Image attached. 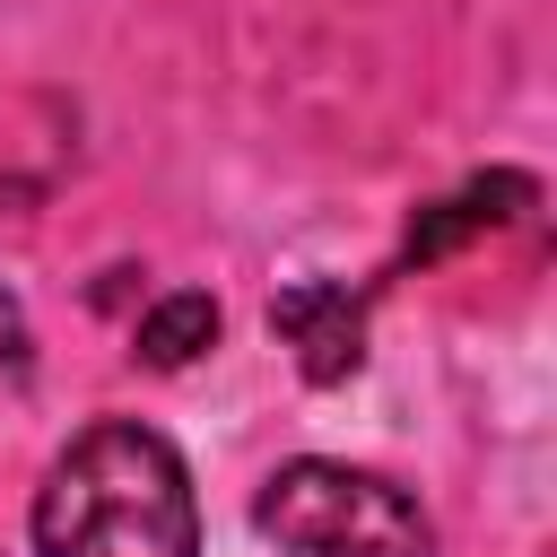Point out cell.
<instances>
[{"mask_svg":"<svg viewBox=\"0 0 557 557\" xmlns=\"http://www.w3.org/2000/svg\"><path fill=\"white\" fill-rule=\"evenodd\" d=\"M270 331L296 348L305 383H348L366 366V296L339 278H296L270 296Z\"/></svg>","mask_w":557,"mask_h":557,"instance_id":"cell-3","label":"cell"},{"mask_svg":"<svg viewBox=\"0 0 557 557\" xmlns=\"http://www.w3.org/2000/svg\"><path fill=\"white\" fill-rule=\"evenodd\" d=\"M261 540H278L287 557H426L435 522L418 513L409 487H392L383 470L357 461H278L252 496Z\"/></svg>","mask_w":557,"mask_h":557,"instance_id":"cell-2","label":"cell"},{"mask_svg":"<svg viewBox=\"0 0 557 557\" xmlns=\"http://www.w3.org/2000/svg\"><path fill=\"white\" fill-rule=\"evenodd\" d=\"M209 339H218V305H209L200 287H183V296H165V305L139 313V366H157V374L191 366Z\"/></svg>","mask_w":557,"mask_h":557,"instance_id":"cell-5","label":"cell"},{"mask_svg":"<svg viewBox=\"0 0 557 557\" xmlns=\"http://www.w3.org/2000/svg\"><path fill=\"white\" fill-rule=\"evenodd\" d=\"M44 557H200V505L183 453L139 418L78 426L35 487Z\"/></svg>","mask_w":557,"mask_h":557,"instance_id":"cell-1","label":"cell"},{"mask_svg":"<svg viewBox=\"0 0 557 557\" xmlns=\"http://www.w3.org/2000/svg\"><path fill=\"white\" fill-rule=\"evenodd\" d=\"M531 200H540V183H531V174H513V165H496V174H470L453 200H435V209H418V218H409V244H400V261H444V252H461L470 235H496V226H513Z\"/></svg>","mask_w":557,"mask_h":557,"instance_id":"cell-4","label":"cell"},{"mask_svg":"<svg viewBox=\"0 0 557 557\" xmlns=\"http://www.w3.org/2000/svg\"><path fill=\"white\" fill-rule=\"evenodd\" d=\"M26 357H35V331H26V313H17V296L0 287V374H26Z\"/></svg>","mask_w":557,"mask_h":557,"instance_id":"cell-6","label":"cell"}]
</instances>
